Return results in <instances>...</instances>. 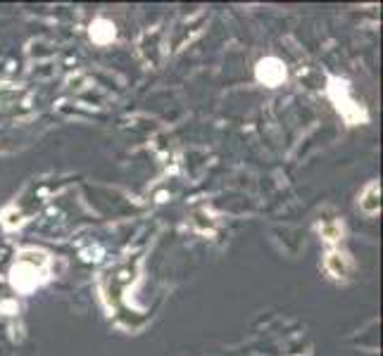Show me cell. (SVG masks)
Here are the masks:
<instances>
[{
	"label": "cell",
	"mask_w": 383,
	"mask_h": 356,
	"mask_svg": "<svg viewBox=\"0 0 383 356\" xmlns=\"http://www.w3.org/2000/svg\"><path fill=\"white\" fill-rule=\"evenodd\" d=\"M379 195H381V190H379V185L376 183H369L367 185V190H364V195H362V200H360V207L364 209L367 214H376L379 212Z\"/></svg>",
	"instance_id": "2"
},
{
	"label": "cell",
	"mask_w": 383,
	"mask_h": 356,
	"mask_svg": "<svg viewBox=\"0 0 383 356\" xmlns=\"http://www.w3.org/2000/svg\"><path fill=\"white\" fill-rule=\"evenodd\" d=\"M91 36L95 41H98V43H107V41H112L115 38V27H112V24H107V22H95L93 24V29H91Z\"/></svg>",
	"instance_id": "3"
},
{
	"label": "cell",
	"mask_w": 383,
	"mask_h": 356,
	"mask_svg": "<svg viewBox=\"0 0 383 356\" xmlns=\"http://www.w3.org/2000/svg\"><path fill=\"white\" fill-rule=\"evenodd\" d=\"M257 78H260L265 86H279L281 81L286 78V67L279 62L277 57H267L257 64Z\"/></svg>",
	"instance_id": "1"
},
{
	"label": "cell",
	"mask_w": 383,
	"mask_h": 356,
	"mask_svg": "<svg viewBox=\"0 0 383 356\" xmlns=\"http://www.w3.org/2000/svg\"><path fill=\"white\" fill-rule=\"evenodd\" d=\"M326 266H328V271H331L336 278H343L345 276V266H343V257L340 255H328V259H326Z\"/></svg>",
	"instance_id": "4"
}]
</instances>
